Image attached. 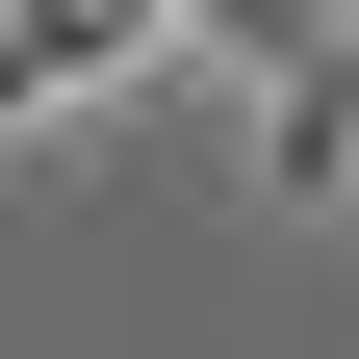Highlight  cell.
Segmentation results:
<instances>
[{
	"instance_id": "cell-1",
	"label": "cell",
	"mask_w": 359,
	"mask_h": 359,
	"mask_svg": "<svg viewBox=\"0 0 359 359\" xmlns=\"http://www.w3.org/2000/svg\"><path fill=\"white\" fill-rule=\"evenodd\" d=\"M128 26H154V0H0V128L77 103V77H128Z\"/></svg>"
}]
</instances>
